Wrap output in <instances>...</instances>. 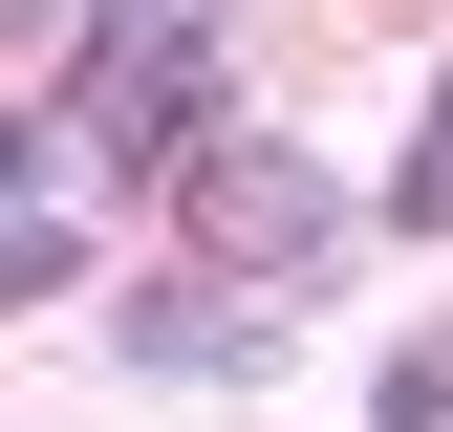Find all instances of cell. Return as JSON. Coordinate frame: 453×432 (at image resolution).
Masks as SVG:
<instances>
[{
  "label": "cell",
  "mask_w": 453,
  "mask_h": 432,
  "mask_svg": "<svg viewBox=\"0 0 453 432\" xmlns=\"http://www.w3.org/2000/svg\"><path fill=\"white\" fill-rule=\"evenodd\" d=\"M65 130L130 151V174H195V151H216V22H195V0H173V22H108L65 66Z\"/></svg>",
  "instance_id": "1"
},
{
  "label": "cell",
  "mask_w": 453,
  "mask_h": 432,
  "mask_svg": "<svg viewBox=\"0 0 453 432\" xmlns=\"http://www.w3.org/2000/svg\"><path fill=\"white\" fill-rule=\"evenodd\" d=\"M173 195H195V259H238V282H303V259L346 238V195H324V174H303L280 130H216Z\"/></svg>",
  "instance_id": "2"
},
{
  "label": "cell",
  "mask_w": 453,
  "mask_h": 432,
  "mask_svg": "<svg viewBox=\"0 0 453 432\" xmlns=\"http://www.w3.org/2000/svg\"><path fill=\"white\" fill-rule=\"evenodd\" d=\"M280 324L259 303H130V367H173V390H216V367H259Z\"/></svg>",
  "instance_id": "3"
},
{
  "label": "cell",
  "mask_w": 453,
  "mask_h": 432,
  "mask_svg": "<svg viewBox=\"0 0 453 432\" xmlns=\"http://www.w3.org/2000/svg\"><path fill=\"white\" fill-rule=\"evenodd\" d=\"M388 216H411V238H453V130H411V174H388Z\"/></svg>",
  "instance_id": "4"
},
{
  "label": "cell",
  "mask_w": 453,
  "mask_h": 432,
  "mask_svg": "<svg viewBox=\"0 0 453 432\" xmlns=\"http://www.w3.org/2000/svg\"><path fill=\"white\" fill-rule=\"evenodd\" d=\"M87 22H173V0H87Z\"/></svg>",
  "instance_id": "5"
},
{
  "label": "cell",
  "mask_w": 453,
  "mask_h": 432,
  "mask_svg": "<svg viewBox=\"0 0 453 432\" xmlns=\"http://www.w3.org/2000/svg\"><path fill=\"white\" fill-rule=\"evenodd\" d=\"M411 432H453V411H411Z\"/></svg>",
  "instance_id": "6"
}]
</instances>
